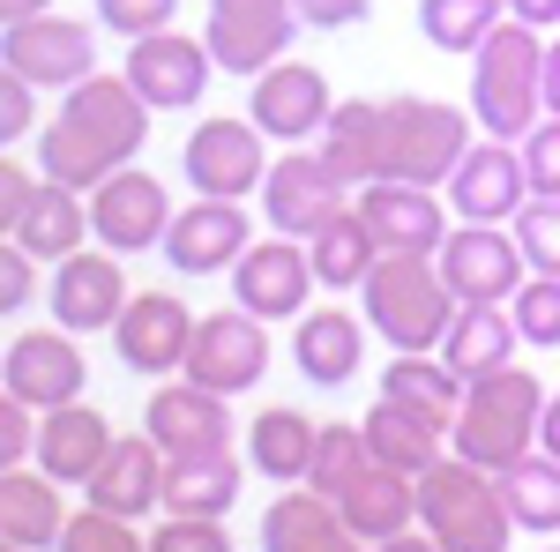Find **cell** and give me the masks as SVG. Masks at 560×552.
Wrapping results in <instances>:
<instances>
[{
    "mask_svg": "<svg viewBox=\"0 0 560 552\" xmlns=\"http://www.w3.org/2000/svg\"><path fill=\"white\" fill-rule=\"evenodd\" d=\"M516 329L530 351H560V277H530L516 298H509Z\"/></svg>",
    "mask_w": 560,
    "mask_h": 552,
    "instance_id": "obj_43",
    "label": "cell"
},
{
    "mask_svg": "<svg viewBox=\"0 0 560 552\" xmlns=\"http://www.w3.org/2000/svg\"><path fill=\"white\" fill-rule=\"evenodd\" d=\"M374 470V448H366V425H322V448H314V470H306V485L322 493V501H345L351 485Z\"/></svg>",
    "mask_w": 560,
    "mask_h": 552,
    "instance_id": "obj_39",
    "label": "cell"
},
{
    "mask_svg": "<svg viewBox=\"0 0 560 552\" xmlns=\"http://www.w3.org/2000/svg\"><path fill=\"white\" fill-rule=\"evenodd\" d=\"M433 261H441L456 306H509V298L530 284V261H523L516 232H501V224H456L448 247Z\"/></svg>",
    "mask_w": 560,
    "mask_h": 552,
    "instance_id": "obj_11",
    "label": "cell"
},
{
    "mask_svg": "<svg viewBox=\"0 0 560 552\" xmlns=\"http://www.w3.org/2000/svg\"><path fill=\"white\" fill-rule=\"evenodd\" d=\"M516 150H523V172H530V195H560V120H538Z\"/></svg>",
    "mask_w": 560,
    "mask_h": 552,
    "instance_id": "obj_46",
    "label": "cell"
},
{
    "mask_svg": "<svg viewBox=\"0 0 560 552\" xmlns=\"http://www.w3.org/2000/svg\"><path fill=\"white\" fill-rule=\"evenodd\" d=\"M419 530H427L441 552H509L516 515H509V493H501L493 470L464 463V456L448 448V456L419 478Z\"/></svg>",
    "mask_w": 560,
    "mask_h": 552,
    "instance_id": "obj_5",
    "label": "cell"
},
{
    "mask_svg": "<svg viewBox=\"0 0 560 552\" xmlns=\"http://www.w3.org/2000/svg\"><path fill=\"white\" fill-rule=\"evenodd\" d=\"M31 120H38V105H31V83H23V75H8V68H0V142H8V150H15V142H23V134H31Z\"/></svg>",
    "mask_w": 560,
    "mask_h": 552,
    "instance_id": "obj_49",
    "label": "cell"
},
{
    "mask_svg": "<svg viewBox=\"0 0 560 552\" xmlns=\"http://www.w3.org/2000/svg\"><path fill=\"white\" fill-rule=\"evenodd\" d=\"M292 8H300L306 31H351V23L374 15V0H292Z\"/></svg>",
    "mask_w": 560,
    "mask_h": 552,
    "instance_id": "obj_50",
    "label": "cell"
},
{
    "mask_svg": "<svg viewBox=\"0 0 560 552\" xmlns=\"http://www.w3.org/2000/svg\"><path fill=\"white\" fill-rule=\"evenodd\" d=\"M516 351H523V329H516L509 306H464L456 329H448V343H441V359H448L464 381H486V374L516 366Z\"/></svg>",
    "mask_w": 560,
    "mask_h": 552,
    "instance_id": "obj_33",
    "label": "cell"
},
{
    "mask_svg": "<svg viewBox=\"0 0 560 552\" xmlns=\"http://www.w3.org/2000/svg\"><path fill=\"white\" fill-rule=\"evenodd\" d=\"M382 396H388V403H404V411H419V419H433L441 433H456L471 381H464V374H456V366L433 351V359H388Z\"/></svg>",
    "mask_w": 560,
    "mask_h": 552,
    "instance_id": "obj_32",
    "label": "cell"
},
{
    "mask_svg": "<svg viewBox=\"0 0 560 552\" xmlns=\"http://www.w3.org/2000/svg\"><path fill=\"white\" fill-rule=\"evenodd\" d=\"M142 433H150L173 463H187V456H217V448H232V396H217V388H202V381L179 374V381L150 388Z\"/></svg>",
    "mask_w": 560,
    "mask_h": 552,
    "instance_id": "obj_20",
    "label": "cell"
},
{
    "mask_svg": "<svg viewBox=\"0 0 560 552\" xmlns=\"http://www.w3.org/2000/svg\"><path fill=\"white\" fill-rule=\"evenodd\" d=\"M0 552H23V545H0Z\"/></svg>",
    "mask_w": 560,
    "mask_h": 552,
    "instance_id": "obj_58",
    "label": "cell"
},
{
    "mask_svg": "<svg viewBox=\"0 0 560 552\" xmlns=\"http://www.w3.org/2000/svg\"><path fill=\"white\" fill-rule=\"evenodd\" d=\"M240 485H247V470H240L232 448L187 456V463H173V478H165V515H210V522H224L232 501H240Z\"/></svg>",
    "mask_w": 560,
    "mask_h": 552,
    "instance_id": "obj_35",
    "label": "cell"
},
{
    "mask_svg": "<svg viewBox=\"0 0 560 552\" xmlns=\"http://www.w3.org/2000/svg\"><path fill=\"white\" fill-rule=\"evenodd\" d=\"M546 552H560V545H546Z\"/></svg>",
    "mask_w": 560,
    "mask_h": 552,
    "instance_id": "obj_59",
    "label": "cell"
},
{
    "mask_svg": "<svg viewBox=\"0 0 560 552\" xmlns=\"http://www.w3.org/2000/svg\"><path fill=\"white\" fill-rule=\"evenodd\" d=\"M165 478H173V456H165L150 433H120L113 456L97 463V478L83 485V501H90V508H105V515L142 522L150 508H165Z\"/></svg>",
    "mask_w": 560,
    "mask_h": 552,
    "instance_id": "obj_24",
    "label": "cell"
},
{
    "mask_svg": "<svg viewBox=\"0 0 560 552\" xmlns=\"http://www.w3.org/2000/svg\"><path fill=\"white\" fill-rule=\"evenodd\" d=\"M374 552H441V545H433L427 530H404V538H388V545H374Z\"/></svg>",
    "mask_w": 560,
    "mask_h": 552,
    "instance_id": "obj_57",
    "label": "cell"
},
{
    "mask_svg": "<svg viewBox=\"0 0 560 552\" xmlns=\"http://www.w3.org/2000/svg\"><path fill=\"white\" fill-rule=\"evenodd\" d=\"M269 374V321L247 306H217L195 321V351H187V381L217 388V396H247Z\"/></svg>",
    "mask_w": 560,
    "mask_h": 552,
    "instance_id": "obj_16",
    "label": "cell"
},
{
    "mask_svg": "<svg viewBox=\"0 0 560 552\" xmlns=\"http://www.w3.org/2000/svg\"><path fill=\"white\" fill-rule=\"evenodd\" d=\"M366 314H345V306H306L292 321V366H300L314 388H345L366 359Z\"/></svg>",
    "mask_w": 560,
    "mask_h": 552,
    "instance_id": "obj_25",
    "label": "cell"
},
{
    "mask_svg": "<svg viewBox=\"0 0 560 552\" xmlns=\"http://www.w3.org/2000/svg\"><path fill=\"white\" fill-rule=\"evenodd\" d=\"M329 113H337V97H329V75H322L314 60H277V68L255 75V90H247V120H255L269 142H284V150L322 142Z\"/></svg>",
    "mask_w": 560,
    "mask_h": 552,
    "instance_id": "obj_17",
    "label": "cell"
},
{
    "mask_svg": "<svg viewBox=\"0 0 560 552\" xmlns=\"http://www.w3.org/2000/svg\"><path fill=\"white\" fill-rule=\"evenodd\" d=\"M546 120H560V38L546 45Z\"/></svg>",
    "mask_w": 560,
    "mask_h": 552,
    "instance_id": "obj_54",
    "label": "cell"
},
{
    "mask_svg": "<svg viewBox=\"0 0 560 552\" xmlns=\"http://www.w3.org/2000/svg\"><path fill=\"white\" fill-rule=\"evenodd\" d=\"M8 239H15L31 261H68V255H83V239H90V202L75 195V187H60V179H38L31 210L15 216V232H8Z\"/></svg>",
    "mask_w": 560,
    "mask_h": 552,
    "instance_id": "obj_31",
    "label": "cell"
},
{
    "mask_svg": "<svg viewBox=\"0 0 560 552\" xmlns=\"http://www.w3.org/2000/svg\"><path fill=\"white\" fill-rule=\"evenodd\" d=\"M68 530V508H60V478H45L31 463L0 470V545L23 552H52Z\"/></svg>",
    "mask_w": 560,
    "mask_h": 552,
    "instance_id": "obj_27",
    "label": "cell"
},
{
    "mask_svg": "<svg viewBox=\"0 0 560 552\" xmlns=\"http://www.w3.org/2000/svg\"><path fill=\"white\" fill-rule=\"evenodd\" d=\"M538 456H553V463H560V396L546 403V425H538Z\"/></svg>",
    "mask_w": 560,
    "mask_h": 552,
    "instance_id": "obj_55",
    "label": "cell"
},
{
    "mask_svg": "<svg viewBox=\"0 0 560 552\" xmlns=\"http://www.w3.org/2000/svg\"><path fill=\"white\" fill-rule=\"evenodd\" d=\"M523 202H530V172H523V150L516 142H471V157L456 165L448 179V210L456 224H516Z\"/></svg>",
    "mask_w": 560,
    "mask_h": 552,
    "instance_id": "obj_23",
    "label": "cell"
},
{
    "mask_svg": "<svg viewBox=\"0 0 560 552\" xmlns=\"http://www.w3.org/2000/svg\"><path fill=\"white\" fill-rule=\"evenodd\" d=\"M509 23H530V31H560V0H509Z\"/></svg>",
    "mask_w": 560,
    "mask_h": 552,
    "instance_id": "obj_53",
    "label": "cell"
},
{
    "mask_svg": "<svg viewBox=\"0 0 560 552\" xmlns=\"http://www.w3.org/2000/svg\"><path fill=\"white\" fill-rule=\"evenodd\" d=\"M113 419L97 411V403H68V411H45L38 419V470L45 478H60V485H90L97 463L113 456Z\"/></svg>",
    "mask_w": 560,
    "mask_h": 552,
    "instance_id": "obj_26",
    "label": "cell"
},
{
    "mask_svg": "<svg viewBox=\"0 0 560 552\" xmlns=\"http://www.w3.org/2000/svg\"><path fill=\"white\" fill-rule=\"evenodd\" d=\"M509 23V0H419V38L448 60H478V45Z\"/></svg>",
    "mask_w": 560,
    "mask_h": 552,
    "instance_id": "obj_37",
    "label": "cell"
},
{
    "mask_svg": "<svg viewBox=\"0 0 560 552\" xmlns=\"http://www.w3.org/2000/svg\"><path fill=\"white\" fill-rule=\"evenodd\" d=\"M351 210L366 216V232L382 239V255H441L448 247V210L441 187H411V179H374L351 195Z\"/></svg>",
    "mask_w": 560,
    "mask_h": 552,
    "instance_id": "obj_21",
    "label": "cell"
},
{
    "mask_svg": "<svg viewBox=\"0 0 560 552\" xmlns=\"http://www.w3.org/2000/svg\"><path fill=\"white\" fill-rule=\"evenodd\" d=\"M83 351L68 329H23V337H8L0 351V396H23L31 411H68V403H83Z\"/></svg>",
    "mask_w": 560,
    "mask_h": 552,
    "instance_id": "obj_15",
    "label": "cell"
},
{
    "mask_svg": "<svg viewBox=\"0 0 560 552\" xmlns=\"http://www.w3.org/2000/svg\"><path fill=\"white\" fill-rule=\"evenodd\" d=\"M210 45L202 38H179V31H158V38L128 45V60H120V75L135 83V97L150 105V113H195L202 105V90H210Z\"/></svg>",
    "mask_w": 560,
    "mask_h": 552,
    "instance_id": "obj_22",
    "label": "cell"
},
{
    "mask_svg": "<svg viewBox=\"0 0 560 552\" xmlns=\"http://www.w3.org/2000/svg\"><path fill=\"white\" fill-rule=\"evenodd\" d=\"M359 314L396 359H433L464 306H456L433 255H382V269L359 284Z\"/></svg>",
    "mask_w": 560,
    "mask_h": 552,
    "instance_id": "obj_2",
    "label": "cell"
},
{
    "mask_svg": "<svg viewBox=\"0 0 560 552\" xmlns=\"http://www.w3.org/2000/svg\"><path fill=\"white\" fill-rule=\"evenodd\" d=\"M179 179L210 202H247L269 179V134L255 120H195L179 142Z\"/></svg>",
    "mask_w": 560,
    "mask_h": 552,
    "instance_id": "obj_7",
    "label": "cell"
},
{
    "mask_svg": "<svg viewBox=\"0 0 560 552\" xmlns=\"http://www.w3.org/2000/svg\"><path fill=\"white\" fill-rule=\"evenodd\" d=\"M366 448H374V463H388V470H404V478H427L448 448V433L433 419H419V411H404V403H388V396H374V411H366Z\"/></svg>",
    "mask_w": 560,
    "mask_h": 552,
    "instance_id": "obj_34",
    "label": "cell"
},
{
    "mask_svg": "<svg viewBox=\"0 0 560 552\" xmlns=\"http://www.w3.org/2000/svg\"><path fill=\"white\" fill-rule=\"evenodd\" d=\"M329 522H337V501H322L314 485H277V501L261 508V552H292Z\"/></svg>",
    "mask_w": 560,
    "mask_h": 552,
    "instance_id": "obj_40",
    "label": "cell"
},
{
    "mask_svg": "<svg viewBox=\"0 0 560 552\" xmlns=\"http://www.w3.org/2000/svg\"><path fill=\"white\" fill-rule=\"evenodd\" d=\"M471 113L441 105V97H388L382 105V179H411V187H448L456 165L471 157Z\"/></svg>",
    "mask_w": 560,
    "mask_h": 552,
    "instance_id": "obj_6",
    "label": "cell"
},
{
    "mask_svg": "<svg viewBox=\"0 0 560 552\" xmlns=\"http://www.w3.org/2000/svg\"><path fill=\"white\" fill-rule=\"evenodd\" d=\"M179 0H97V31H113V38H158V31H173Z\"/></svg>",
    "mask_w": 560,
    "mask_h": 552,
    "instance_id": "obj_44",
    "label": "cell"
},
{
    "mask_svg": "<svg viewBox=\"0 0 560 552\" xmlns=\"http://www.w3.org/2000/svg\"><path fill=\"white\" fill-rule=\"evenodd\" d=\"M247 247H255L247 202H210V195H195V202L173 216V232H165L158 255L173 261V277H232Z\"/></svg>",
    "mask_w": 560,
    "mask_h": 552,
    "instance_id": "obj_19",
    "label": "cell"
},
{
    "mask_svg": "<svg viewBox=\"0 0 560 552\" xmlns=\"http://www.w3.org/2000/svg\"><path fill=\"white\" fill-rule=\"evenodd\" d=\"M501 493H509V515L530 538H553L560 530V463L553 456H523V463L501 470Z\"/></svg>",
    "mask_w": 560,
    "mask_h": 552,
    "instance_id": "obj_38",
    "label": "cell"
},
{
    "mask_svg": "<svg viewBox=\"0 0 560 552\" xmlns=\"http://www.w3.org/2000/svg\"><path fill=\"white\" fill-rule=\"evenodd\" d=\"M546 381L530 374V366H501V374H486V381H471V396H464V419H456V433H448V448L464 456V463L478 470H501L523 463V456H538V425H546Z\"/></svg>",
    "mask_w": 560,
    "mask_h": 552,
    "instance_id": "obj_3",
    "label": "cell"
},
{
    "mask_svg": "<svg viewBox=\"0 0 560 552\" xmlns=\"http://www.w3.org/2000/svg\"><path fill=\"white\" fill-rule=\"evenodd\" d=\"M306 255H314V277H322L329 292H359V284L382 269V239L366 232L359 210H345V216H329V224L306 239Z\"/></svg>",
    "mask_w": 560,
    "mask_h": 552,
    "instance_id": "obj_36",
    "label": "cell"
},
{
    "mask_svg": "<svg viewBox=\"0 0 560 552\" xmlns=\"http://www.w3.org/2000/svg\"><path fill=\"white\" fill-rule=\"evenodd\" d=\"M31 419H45V411H31L23 396H0V456H8V463L38 456V425Z\"/></svg>",
    "mask_w": 560,
    "mask_h": 552,
    "instance_id": "obj_48",
    "label": "cell"
},
{
    "mask_svg": "<svg viewBox=\"0 0 560 552\" xmlns=\"http://www.w3.org/2000/svg\"><path fill=\"white\" fill-rule=\"evenodd\" d=\"M314 255H306V239H255L240 269H232V306H247L255 321H300L306 298H314Z\"/></svg>",
    "mask_w": 560,
    "mask_h": 552,
    "instance_id": "obj_18",
    "label": "cell"
},
{
    "mask_svg": "<svg viewBox=\"0 0 560 552\" xmlns=\"http://www.w3.org/2000/svg\"><path fill=\"white\" fill-rule=\"evenodd\" d=\"M300 8L292 0H210V31H202V45H210V60L224 68V75H269L284 52H292V38H300Z\"/></svg>",
    "mask_w": 560,
    "mask_h": 552,
    "instance_id": "obj_8",
    "label": "cell"
},
{
    "mask_svg": "<svg viewBox=\"0 0 560 552\" xmlns=\"http://www.w3.org/2000/svg\"><path fill=\"white\" fill-rule=\"evenodd\" d=\"M150 552H232V538H224V522H210V515H165L150 530Z\"/></svg>",
    "mask_w": 560,
    "mask_h": 552,
    "instance_id": "obj_45",
    "label": "cell"
},
{
    "mask_svg": "<svg viewBox=\"0 0 560 552\" xmlns=\"http://www.w3.org/2000/svg\"><path fill=\"white\" fill-rule=\"evenodd\" d=\"M173 195H165V179L142 165H120L97 195H90V239L105 247V255H150V247H165V232H173Z\"/></svg>",
    "mask_w": 560,
    "mask_h": 552,
    "instance_id": "obj_9",
    "label": "cell"
},
{
    "mask_svg": "<svg viewBox=\"0 0 560 552\" xmlns=\"http://www.w3.org/2000/svg\"><path fill=\"white\" fill-rule=\"evenodd\" d=\"M31 195H38V179L23 172V157H8L0 165V232H15V216L31 210Z\"/></svg>",
    "mask_w": 560,
    "mask_h": 552,
    "instance_id": "obj_51",
    "label": "cell"
},
{
    "mask_svg": "<svg viewBox=\"0 0 560 552\" xmlns=\"http://www.w3.org/2000/svg\"><path fill=\"white\" fill-rule=\"evenodd\" d=\"M314 150H322V165L337 172L351 195L374 187L382 179V97H337V113H329Z\"/></svg>",
    "mask_w": 560,
    "mask_h": 552,
    "instance_id": "obj_30",
    "label": "cell"
},
{
    "mask_svg": "<svg viewBox=\"0 0 560 552\" xmlns=\"http://www.w3.org/2000/svg\"><path fill=\"white\" fill-rule=\"evenodd\" d=\"M31 15H52V0H0V23H31Z\"/></svg>",
    "mask_w": 560,
    "mask_h": 552,
    "instance_id": "obj_56",
    "label": "cell"
},
{
    "mask_svg": "<svg viewBox=\"0 0 560 552\" xmlns=\"http://www.w3.org/2000/svg\"><path fill=\"white\" fill-rule=\"evenodd\" d=\"M509 232H516L530 277H560V195H530Z\"/></svg>",
    "mask_w": 560,
    "mask_h": 552,
    "instance_id": "obj_42",
    "label": "cell"
},
{
    "mask_svg": "<svg viewBox=\"0 0 560 552\" xmlns=\"http://www.w3.org/2000/svg\"><path fill=\"white\" fill-rule=\"evenodd\" d=\"M52 552H150V538L135 530L128 515H105V508H75L68 515V530H60V545Z\"/></svg>",
    "mask_w": 560,
    "mask_h": 552,
    "instance_id": "obj_41",
    "label": "cell"
},
{
    "mask_svg": "<svg viewBox=\"0 0 560 552\" xmlns=\"http://www.w3.org/2000/svg\"><path fill=\"white\" fill-rule=\"evenodd\" d=\"M314 448H322V425L306 411H292V403H269V411L247 419V470L269 478V485H306Z\"/></svg>",
    "mask_w": 560,
    "mask_h": 552,
    "instance_id": "obj_28",
    "label": "cell"
},
{
    "mask_svg": "<svg viewBox=\"0 0 560 552\" xmlns=\"http://www.w3.org/2000/svg\"><path fill=\"white\" fill-rule=\"evenodd\" d=\"M351 538H366V545H388V538H404V530H419V478H404V470L374 463L359 485H351L345 501H337Z\"/></svg>",
    "mask_w": 560,
    "mask_h": 552,
    "instance_id": "obj_29",
    "label": "cell"
},
{
    "mask_svg": "<svg viewBox=\"0 0 560 552\" xmlns=\"http://www.w3.org/2000/svg\"><path fill=\"white\" fill-rule=\"evenodd\" d=\"M471 120L493 142H523L546 120V38L530 23H501L471 60Z\"/></svg>",
    "mask_w": 560,
    "mask_h": 552,
    "instance_id": "obj_4",
    "label": "cell"
},
{
    "mask_svg": "<svg viewBox=\"0 0 560 552\" xmlns=\"http://www.w3.org/2000/svg\"><path fill=\"white\" fill-rule=\"evenodd\" d=\"M150 142V105L135 97L128 75H90L60 90V113L38 128V179H60L75 195H97L120 165L142 157Z\"/></svg>",
    "mask_w": 560,
    "mask_h": 552,
    "instance_id": "obj_1",
    "label": "cell"
},
{
    "mask_svg": "<svg viewBox=\"0 0 560 552\" xmlns=\"http://www.w3.org/2000/svg\"><path fill=\"white\" fill-rule=\"evenodd\" d=\"M351 210V187L322 165V150H284L261 179V216L277 239H314L329 216Z\"/></svg>",
    "mask_w": 560,
    "mask_h": 552,
    "instance_id": "obj_12",
    "label": "cell"
},
{
    "mask_svg": "<svg viewBox=\"0 0 560 552\" xmlns=\"http://www.w3.org/2000/svg\"><path fill=\"white\" fill-rule=\"evenodd\" d=\"M195 321L187 298L173 292H135L128 314L113 321V359L142 374V381H165V374H187V351H195Z\"/></svg>",
    "mask_w": 560,
    "mask_h": 552,
    "instance_id": "obj_13",
    "label": "cell"
},
{
    "mask_svg": "<svg viewBox=\"0 0 560 552\" xmlns=\"http://www.w3.org/2000/svg\"><path fill=\"white\" fill-rule=\"evenodd\" d=\"M0 60H8V75H23L31 90H75L97 75V38L75 15H31V23H8Z\"/></svg>",
    "mask_w": 560,
    "mask_h": 552,
    "instance_id": "obj_14",
    "label": "cell"
},
{
    "mask_svg": "<svg viewBox=\"0 0 560 552\" xmlns=\"http://www.w3.org/2000/svg\"><path fill=\"white\" fill-rule=\"evenodd\" d=\"M292 552H374V545H366V538H351L345 515H337L329 530H314V538H306V545H292Z\"/></svg>",
    "mask_w": 560,
    "mask_h": 552,
    "instance_id": "obj_52",
    "label": "cell"
},
{
    "mask_svg": "<svg viewBox=\"0 0 560 552\" xmlns=\"http://www.w3.org/2000/svg\"><path fill=\"white\" fill-rule=\"evenodd\" d=\"M128 269L120 255H105V247H83V255L52 261V277H45V306H52V329H68V337H113V321L128 314Z\"/></svg>",
    "mask_w": 560,
    "mask_h": 552,
    "instance_id": "obj_10",
    "label": "cell"
},
{
    "mask_svg": "<svg viewBox=\"0 0 560 552\" xmlns=\"http://www.w3.org/2000/svg\"><path fill=\"white\" fill-rule=\"evenodd\" d=\"M31 298H38V261L8 239V247H0V314H23Z\"/></svg>",
    "mask_w": 560,
    "mask_h": 552,
    "instance_id": "obj_47",
    "label": "cell"
}]
</instances>
